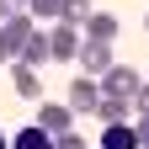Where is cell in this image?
I'll use <instances>...</instances> for the list:
<instances>
[{"instance_id": "cell-1", "label": "cell", "mask_w": 149, "mask_h": 149, "mask_svg": "<svg viewBox=\"0 0 149 149\" xmlns=\"http://www.w3.org/2000/svg\"><path fill=\"white\" fill-rule=\"evenodd\" d=\"M139 91H144V80H139V69H128V64H117V69H107V74H101V96L139 101Z\"/></svg>"}, {"instance_id": "cell-2", "label": "cell", "mask_w": 149, "mask_h": 149, "mask_svg": "<svg viewBox=\"0 0 149 149\" xmlns=\"http://www.w3.org/2000/svg\"><path fill=\"white\" fill-rule=\"evenodd\" d=\"M37 128L53 133V139L74 133V107H69V101H43V107H37Z\"/></svg>"}, {"instance_id": "cell-3", "label": "cell", "mask_w": 149, "mask_h": 149, "mask_svg": "<svg viewBox=\"0 0 149 149\" xmlns=\"http://www.w3.org/2000/svg\"><path fill=\"white\" fill-rule=\"evenodd\" d=\"M48 43H53V59L59 64H80V48H85V37H80V27H53L48 32Z\"/></svg>"}, {"instance_id": "cell-4", "label": "cell", "mask_w": 149, "mask_h": 149, "mask_svg": "<svg viewBox=\"0 0 149 149\" xmlns=\"http://www.w3.org/2000/svg\"><path fill=\"white\" fill-rule=\"evenodd\" d=\"M69 107H74V112H96V107H101V80L74 74V80H69Z\"/></svg>"}, {"instance_id": "cell-5", "label": "cell", "mask_w": 149, "mask_h": 149, "mask_svg": "<svg viewBox=\"0 0 149 149\" xmlns=\"http://www.w3.org/2000/svg\"><path fill=\"white\" fill-rule=\"evenodd\" d=\"M80 69L96 80V74H107V69H117V59H112V43H91L85 37V48H80Z\"/></svg>"}, {"instance_id": "cell-6", "label": "cell", "mask_w": 149, "mask_h": 149, "mask_svg": "<svg viewBox=\"0 0 149 149\" xmlns=\"http://www.w3.org/2000/svg\"><path fill=\"white\" fill-rule=\"evenodd\" d=\"M32 32H37L32 16H11V22H6V48H11V59H22V48L32 43Z\"/></svg>"}, {"instance_id": "cell-7", "label": "cell", "mask_w": 149, "mask_h": 149, "mask_svg": "<svg viewBox=\"0 0 149 149\" xmlns=\"http://www.w3.org/2000/svg\"><path fill=\"white\" fill-rule=\"evenodd\" d=\"M101 149H144V144H139V128H133V123H107Z\"/></svg>"}, {"instance_id": "cell-8", "label": "cell", "mask_w": 149, "mask_h": 149, "mask_svg": "<svg viewBox=\"0 0 149 149\" xmlns=\"http://www.w3.org/2000/svg\"><path fill=\"white\" fill-rule=\"evenodd\" d=\"M117 27H123V22H117L112 11H96V16H91V22H85L80 32L91 37V43H112V37H117Z\"/></svg>"}, {"instance_id": "cell-9", "label": "cell", "mask_w": 149, "mask_h": 149, "mask_svg": "<svg viewBox=\"0 0 149 149\" xmlns=\"http://www.w3.org/2000/svg\"><path fill=\"white\" fill-rule=\"evenodd\" d=\"M48 59H53V43H48V32L37 27V32H32V43L22 48V59H16V64H32V69H43Z\"/></svg>"}, {"instance_id": "cell-10", "label": "cell", "mask_w": 149, "mask_h": 149, "mask_svg": "<svg viewBox=\"0 0 149 149\" xmlns=\"http://www.w3.org/2000/svg\"><path fill=\"white\" fill-rule=\"evenodd\" d=\"M133 112H139V101H123V96H101L96 117H101V123H128Z\"/></svg>"}, {"instance_id": "cell-11", "label": "cell", "mask_w": 149, "mask_h": 149, "mask_svg": "<svg viewBox=\"0 0 149 149\" xmlns=\"http://www.w3.org/2000/svg\"><path fill=\"white\" fill-rule=\"evenodd\" d=\"M11 85H16V96H27V101H37V69L32 64H11Z\"/></svg>"}, {"instance_id": "cell-12", "label": "cell", "mask_w": 149, "mask_h": 149, "mask_svg": "<svg viewBox=\"0 0 149 149\" xmlns=\"http://www.w3.org/2000/svg\"><path fill=\"white\" fill-rule=\"evenodd\" d=\"M11 149H53V133H43V128H22V133H11Z\"/></svg>"}, {"instance_id": "cell-13", "label": "cell", "mask_w": 149, "mask_h": 149, "mask_svg": "<svg viewBox=\"0 0 149 149\" xmlns=\"http://www.w3.org/2000/svg\"><path fill=\"white\" fill-rule=\"evenodd\" d=\"M91 16H96V11H91V0H64V16H59V22H64V27H85Z\"/></svg>"}, {"instance_id": "cell-14", "label": "cell", "mask_w": 149, "mask_h": 149, "mask_svg": "<svg viewBox=\"0 0 149 149\" xmlns=\"http://www.w3.org/2000/svg\"><path fill=\"white\" fill-rule=\"evenodd\" d=\"M32 0H0V22H11V16H27Z\"/></svg>"}, {"instance_id": "cell-15", "label": "cell", "mask_w": 149, "mask_h": 149, "mask_svg": "<svg viewBox=\"0 0 149 149\" xmlns=\"http://www.w3.org/2000/svg\"><path fill=\"white\" fill-rule=\"evenodd\" d=\"M32 16H64V0H32Z\"/></svg>"}, {"instance_id": "cell-16", "label": "cell", "mask_w": 149, "mask_h": 149, "mask_svg": "<svg viewBox=\"0 0 149 149\" xmlns=\"http://www.w3.org/2000/svg\"><path fill=\"white\" fill-rule=\"evenodd\" d=\"M53 149H85V139L80 133H64V139H53Z\"/></svg>"}, {"instance_id": "cell-17", "label": "cell", "mask_w": 149, "mask_h": 149, "mask_svg": "<svg viewBox=\"0 0 149 149\" xmlns=\"http://www.w3.org/2000/svg\"><path fill=\"white\" fill-rule=\"evenodd\" d=\"M133 128H139V144L149 149V112H139V123H133Z\"/></svg>"}, {"instance_id": "cell-18", "label": "cell", "mask_w": 149, "mask_h": 149, "mask_svg": "<svg viewBox=\"0 0 149 149\" xmlns=\"http://www.w3.org/2000/svg\"><path fill=\"white\" fill-rule=\"evenodd\" d=\"M0 64H16V59H11V48H6V22H0Z\"/></svg>"}, {"instance_id": "cell-19", "label": "cell", "mask_w": 149, "mask_h": 149, "mask_svg": "<svg viewBox=\"0 0 149 149\" xmlns=\"http://www.w3.org/2000/svg\"><path fill=\"white\" fill-rule=\"evenodd\" d=\"M139 112H149V80H144V91H139Z\"/></svg>"}, {"instance_id": "cell-20", "label": "cell", "mask_w": 149, "mask_h": 149, "mask_svg": "<svg viewBox=\"0 0 149 149\" xmlns=\"http://www.w3.org/2000/svg\"><path fill=\"white\" fill-rule=\"evenodd\" d=\"M0 149H11V139H6V133H0Z\"/></svg>"}, {"instance_id": "cell-21", "label": "cell", "mask_w": 149, "mask_h": 149, "mask_svg": "<svg viewBox=\"0 0 149 149\" xmlns=\"http://www.w3.org/2000/svg\"><path fill=\"white\" fill-rule=\"evenodd\" d=\"M144 27H149V16H144Z\"/></svg>"}]
</instances>
